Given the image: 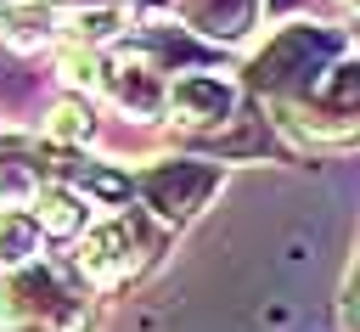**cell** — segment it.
Returning <instances> with one entry per match:
<instances>
[{"instance_id":"obj_1","label":"cell","mask_w":360,"mask_h":332,"mask_svg":"<svg viewBox=\"0 0 360 332\" xmlns=\"http://www.w3.org/2000/svg\"><path fill=\"white\" fill-rule=\"evenodd\" d=\"M338 51L343 39L332 28H315V23H281L253 56H248V84L276 96L281 107L304 101L309 90L321 96V79L338 73Z\"/></svg>"},{"instance_id":"obj_2","label":"cell","mask_w":360,"mask_h":332,"mask_svg":"<svg viewBox=\"0 0 360 332\" xmlns=\"http://www.w3.org/2000/svg\"><path fill=\"white\" fill-rule=\"evenodd\" d=\"M158 242H163V231L152 225V214L118 208V214L96 219V225L73 242V276H79L90 293H112V287L135 281V276L158 259Z\"/></svg>"},{"instance_id":"obj_3","label":"cell","mask_w":360,"mask_h":332,"mask_svg":"<svg viewBox=\"0 0 360 332\" xmlns=\"http://www.w3.org/2000/svg\"><path fill=\"white\" fill-rule=\"evenodd\" d=\"M219 180H225V169L208 158H158V163L135 169V197L158 225H186L208 208Z\"/></svg>"},{"instance_id":"obj_4","label":"cell","mask_w":360,"mask_h":332,"mask_svg":"<svg viewBox=\"0 0 360 332\" xmlns=\"http://www.w3.org/2000/svg\"><path fill=\"white\" fill-rule=\"evenodd\" d=\"M0 321H39V326H56V332H84L90 326V304L51 264H28V270L6 276Z\"/></svg>"},{"instance_id":"obj_5","label":"cell","mask_w":360,"mask_h":332,"mask_svg":"<svg viewBox=\"0 0 360 332\" xmlns=\"http://www.w3.org/2000/svg\"><path fill=\"white\" fill-rule=\"evenodd\" d=\"M101 96H107L118 113H129V118H141V124H158V118L169 113V73L124 39L118 51H107Z\"/></svg>"},{"instance_id":"obj_6","label":"cell","mask_w":360,"mask_h":332,"mask_svg":"<svg viewBox=\"0 0 360 332\" xmlns=\"http://www.w3.org/2000/svg\"><path fill=\"white\" fill-rule=\"evenodd\" d=\"M236 84L225 79V73H214V68H197V73H180V79H169V124L174 129H186V135H214V129H225L231 118H236Z\"/></svg>"},{"instance_id":"obj_7","label":"cell","mask_w":360,"mask_h":332,"mask_svg":"<svg viewBox=\"0 0 360 332\" xmlns=\"http://www.w3.org/2000/svg\"><path fill=\"white\" fill-rule=\"evenodd\" d=\"M62 39V6L51 0H0V45L45 51Z\"/></svg>"},{"instance_id":"obj_8","label":"cell","mask_w":360,"mask_h":332,"mask_svg":"<svg viewBox=\"0 0 360 332\" xmlns=\"http://www.w3.org/2000/svg\"><path fill=\"white\" fill-rule=\"evenodd\" d=\"M259 0H180V28L208 39V45H231L253 28Z\"/></svg>"},{"instance_id":"obj_9","label":"cell","mask_w":360,"mask_h":332,"mask_svg":"<svg viewBox=\"0 0 360 332\" xmlns=\"http://www.w3.org/2000/svg\"><path fill=\"white\" fill-rule=\"evenodd\" d=\"M28 214H34V225H39L51 242H79V236L90 231V203H84L73 186H62V180H45L39 197L28 203Z\"/></svg>"},{"instance_id":"obj_10","label":"cell","mask_w":360,"mask_h":332,"mask_svg":"<svg viewBox=\"0 0 360 332\" xmlns=\"http://www.w3.org/2000/svg\"><path fill=\"white\" fill-rule=\"evenodd\" d=\"M39 248H45V231L34 225L28 208H0V270L17 276L28 264H39Z\"/></svg>"},{"instance_id":"obj_11","label":"cell","mask_w":360,"mask_h":332,"mask_svg":"<svg viewBox=\"0 0 360 332\" xmlns=\"http://www.w3.org/2000/svg\"><path fill=\"white\" fill-rule=\"evenodd\" d=\"M96 135V107L84 96H62L51 113H45V146L68 152V146H84Z\"/></svg>"},{"instance_id":"obj_12","label":"cell","mask_w":360,"mask_h":332,"mask_svg":"<svg viewBox=\"0 0 360 332\" xmlns=\"http://www.w3.org/2000/svg\"><path fill=\"white\" fill-rule=\"evenodd\" d=\"M0 332H56V326H39V321H0Z\"/></svg>"},{"instance_id":"obj_13","label":"cell","mask_w":360,"mask_h":332,"mask_svg":"<svg viewBox=\"0 0 360 332\" xmlns=\"http://www.w3.org/2000/svg\"><path fill=\"white\" fill-rule=\"evenodd\" d=\"M129 6H158V0H129Z\"/></svg>"},{"instance_id":"obj_14","label":"cell","mask_w":360,"mask_h":332,"mask_svg":"<svg viewBox=\"0 0 360 332\" xmlns=\"http://www.w3.org/2000/svg\"><path fill=\"white\" fill-rule=\"evenodd\" d=\"M6 141H11V135H0V152H6Z\"/></svg>"},{"instance_id":"obj_15","label":"cell","mask_w":360,"mask_h":332,"mask_svg":"<svg viewBox=\"0 0 360 332\" xmlns=\"http://www.w3.org/2000/svg\"><path fill=\"white\" fill-rule=\"evenodd\" d=\"M0 287H6V270H0Z\"/></svg>"},{"instance_id":"obj_16","label":"cell","mask_w":360,"mask_h":332,"mask_svg":"<svg viewBox=\"0 0 360 332\" xmlns=\"http://www.w3.org/2000/svg\"><path fill=\"white\" fill-rule=\"evenodd\" d=\"M349 6H360V0H349Z\"/></svg>"}]
</instances>
